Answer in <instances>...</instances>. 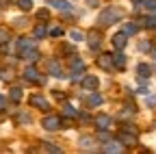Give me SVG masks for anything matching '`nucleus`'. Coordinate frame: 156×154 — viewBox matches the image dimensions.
<instances>
[{"instance_id": "nucleus-17", "label": "nucleus", "mask_w": 156, "mask_h": 154, "mask_svg": "<svg viewBox=\"0 0 156 154\" xmlns=\"http://www.w3.org/2000/svg\"><path fill=\"white\" fill-rule=\"evenodd\" d=\"M17 7L22 11H30L33 9V0H17Z\"/></svg>"}, {"instance_id": "nucleus-21", "label": "nucleus", "mask_w": 156, "mask_h": 154, "mask_svg": "<svg viewBox=\"0 0 156 154\" xmlns=\"http://www.w3.org/2000/svg\"><path fill=\"white\" fill-rule=\"evenodd\" d=\"M111 63H113V56H108V54L106 56H100V65L102 67H111Z\"/></svg>"}, {"instance_id": "nucleus-26", "label": "nucleus", "mask_w": 156, "mask_h": 154, "mask_svg": "<svg viewBox=\"0 0 156 154\" xmlns=\"http://www.w3.org/2000/svg\"><path fill=\"white\" fill-rule=\"evenodd\" d=\"M50 35H52V37H61V35H63V28H61V26H52V28H50Z\"/></svg>"}, {"instance_id": "nucleus-30", "label": "nucleus", "mask_w": 156, "mask_h": 154, "mask_svg": "<svg viewBox=\"0 0 156 154\" xmlns=\"http://www.w3.org/2000/svg\"><path fill=\"white\" fill-rule=\"evenodd\" d=\"M39 17H41V20H48V11L41 9V11H39Z\"/></svg>"}, {"instance_id": "nucleus-7", "label": "nucleus", "mask_w": 156, "mask_h": 154, "mask_svg": "<svg viewBox=\"0 0 156 154\" xmlns=\"http://www.w3.org/2000/svg\"><path fill=\"white\" fill-rule=\"evenodd\" d=\"M24 76H26V78H28L30 83H46V81H44V76H39L35 67H28V70L24 72Z\"/></svg>"}, {"instance_id": "nucleus-9", "label": "nucleus", "mask_w": 156, "mask_h": 154, "mask_svg": "<svg viewBox=\"0 0 156 154\" xmlns=\"http://www.w3.org/2000/svg\"><path fill=\"white\" fill-rule=\"evenodd\" d=\"M83 87L93 91V89L98 87V78H95V76H85V78H83Z\"/></svg>"}, {"instance_id": "nucleus-3", "label": "nucleus", "mask_w": 156, "mask_h": 154, "mask_svg": "<svg viewBox=\"0 0 156 154\" xmlns=\"http://www.w3.org/2000/svg\"><path fill=\"white\" fill-rule=\"evenodd\" d=\"M126 41H128V35L122 30V33H117V35H113V46L117 48V50H124L126 48Z\"/></svg>"}, {"instance_id": "nucleus-31", "label": "nucleus", "mask_w": 156, "mask_h": 154, "mask_svg": "<svg viewBox=\"0 0 156 154\" xmlns=\"http://www.w3.org/2000/svg\"><path fill=\"white\" fill-rule=\"evenodd\" d=\"M150 106H156V95H150V100H147Z\"/></svg>"}, {"instance_id": "nucleus-25", "label": "nucleus", "mask_w": 156, "mask_h": 154, "mask_svg": "<svg viewBox=\"0 0 156 154\" xmlns=\"http://www.w3.org/2000/svg\"><path fill=\"white\" fill-rule=\"evenodd\" d=\"M83 70H85V63H83L80 59H76V61H74V72H78V74H80Z\"/></svg>"}, {"instance_id": "nucleus-16", "label": "nucleus", "mask_w": 156, "mask_h": 154, "mask_svg": "<svg viewBox=\"0 0 156 154\" xmlns=\"http://www.w3.org/2000/svg\"><path fill=\"white\" fill-rule=\"evenodd\" d=\"M143 7H145L152 15H156V0H143Z\"/></svg>"}, {"instance_id": "nucleus-20", "label": "nucleus", "mask_w": 156, "mask_h": 154, "mask_svg": "<svg viewBox=\"0 0 156 154\" xmlns=\"http://www.w3.org/2000/svg\"><path fill=\"white\" fill-rule=\"evenodd\" d=\"M11 100H15V102H17V100H22V89L13 87V89H11Z\"/></svg>"}, {"instance_id": "nucleus-27", "label": "nucleus", "mask_w": 156, "mask_h": 154, "mask_svg": "<svg viewBox=\"0 0 156 154\" xmlns=\"http://www.w3.org/2000/svg\"><path fill=\"white\" fill-rule=\"evenodd\" d=\"M7 41H9V33L0 28V46H2V44H7Z\"/></svg>"}, {"instance_id": "nucleus-10", "label": "nucleus", "mask_w": 156, "mask_h": 154, "mask_svg": "<svg viewBox=\"0 0 156 154\" xmlns=\"http://www.w3.org/2000/svg\"><path fill=\"white\" fill-rule=\"evenodd\" d=\"M50 5H52L54 9H61V11H67V9H69V2H67V0H50Z\"/></svg>"}, {"instance_id": "nucleus-2", "label": "nucleus", "mask_w": 156, "mask_h": 154, "mask_svg": "<svg viewBox=\"0 0 156 154\" xmlns=\"http://www.w3.org/2000/svg\"><path fill=\"white\" fill-rule=\"evenodd\" d=\"M44 128H46V130H56V128H61V120H58L56 115H48V117H44Z\"/></svg>"}, {"instance_id": "nucleus-35", "label": "nucleus", "mask_w": 156, "mask_h": 154, "mask_svg": "<svg viewBox=\"0 0 156 154\" xmlns=\"http://www.w3.org/2000/svg\"><path fill=\"white\" fill-rule=\"evenodd\" d=\"M152 54H154V56H156V50H152Z\"/></svg>"}, {"instance_id": "nucleus-14", "label": "nucleus", "mask_w": 156, "mask_h": 154, "mask_svg": "<svg viewBox=\"0 0 156 154\" xmlns=\"http://www.w3.org/2000/svg\"><path fill=\"white\" fill-rule=\"evenodd\" d=\"M104 152H111V154H117V152H124V148L119 143H106L104 145Z\"/></svg>"}, {"instance_id": "nucleus-22", "label": "nucleus", "mask_w": 156, "mask_h": 154, "mask_svg": "<svg viewBox=\"0 0 156 154\" xmlns=\"http://www.w3.org/2000/svg\"><path fill=\"white\" fill-rule=\"evenodd\" d=\"M124 33H126V35H134V33H136V24H132V22L126 24V26H124Z\"/></svg>"}, {"instance_id": "nucleus-34", "label": "nucleus", "mask_w": 156, "mask_h": 154, "mask_svg": "<svg viewBox=\"0 0 156 154\" xmlns=\"http://www.w3.org/2000/svg\"><path fill=\"white\" fill-rule=\"evenodd\" d=\"M87 2H89L91 7H95V5H98V0H87Z\"/></svg>"}, {"instance_id": "nucleus-8", "label": "nucleus", "mask_w": 156, "mask_h": 154, "mask_svg": "<svg viewBox=\"0 0 156 154\" xmlns=\"http://www.w3.org/2000/svg\"><path fill=\"white\" fill-rule=\"evenodd\" d=\"M95 126L100 130H106L111 126V117H108V115H98V117H95Z\"/></svg>"}, {"instance_id": "nucleus-6", "label": "nucleus", "mask_w": 156, "mask_h": 154, "mask_svg": "<svg viewBox=\"0 0 156 154\" xmlns=\"http://www.w3.org/2000/svg\"><path fill=\"white\" fill-rule=\"evenodd\" d=\"M119 141L124 143V145H136V132H122V137H119Z\"/></svg>"}, {"instance_id": "nucleus-11", "label": "nucleus", "mask_w": 156, "mask_h": 154, "mask_svg": "<svg viewBox=\"0 0 156 154\" xmlns=\"http://www.w3.org/2000/svg\"><path fill=\"white\" fill-rule=\"evenodd\" d=\"M48 72L54 74V76H61V74H63V72H61V65H58V61H50V63H48Z\"/></svg>"}, {"instance_id": "nucleus-28", "label": "nucleus", "mask_w": 156, "mask_h": 154, "mask_svg": "<svg viewBox=\"0 0 156 154\" xmlns=\"http://www.w3.org/2000/svg\"><path fill=\"white\" fill-rule=\"evenodd\" d=\"M72 39H74V41H83V33L74 30V33H72Z\"/></svg>"}, {"instance_id": "nucleus-4", "label": "nucleus", "mask_w": 156, "mask_h": 154, "mask_svg": "<svg viewBox=\"0 0 156 154\" xmlns=\"http://www.w3.org/2000/svg\"><path fill=\"white\" fill-rule=\"evenodd\" d=\"M33 48H35V46H33L30 39H20V41H17V52H20V56H26Z\"/></svg>"}, {"instance_id": "nucleus-29", "label": "nucleus", "mask_w": 156, "mask_h": 154, "mask_svg": "<svg viewBox=\"0 0 156 154\" xmlns=\"http://www.w3.org/2000/svg\"><path fill=\"white\" fill-rule=\"evenodd\" d=\"M139 50H143V52H150L152 48H150V44H147V41H143V44L139 46Z\"/></svg>"}, {"instance_id": "nucleus-24", "label": "nucleus", "mask_w": 156, "mask_h": 154, "mask_svg": "<svg viewBox=\"0 0 156 154\" xmlns=\"http://www.w3.org/2000/svg\"><path fill=\"white\" fill-rule=\"evenodd\" d=\"M33 35H35V37H37V39H41V37H46V28H44V26H37V28H35V33H33Z\"/></svg>"}, {"instance_id": "nucleus-12", "label": "nucleus", "mask_w": 156, "mask_h": 154, "mask_svg": "<svg viewBox=\"0 0 156 154\" xmlns=\"http://www.w3.org/2000/svg\"><path fill=\"white\" fill-rule=\"evenodd\" d=\"M136 72H139V76H141V78L145 81L147 78V76L152 74V70H150V65H145V63H139V67H136Z\"/></svg>"}, {"instance_id": "nucleus-5", "label": "nucleus", "mask_w": 156, "mask_h": 154, "mask_svg": "<svg viewBox=\"0 0 156 154\" xmlns=\"http://www.w3.org/2000/svg\"><path fill=\"white\" fill-rule=\"evenodd\" d=\"M30 104L37 106V109H41V111H48V109H50V102L44 100V95H33V98H30Z\"/></svg>"}, {"instance_id": "nucleus-32", "label": "nucleus", "mask_w": 156, "mask_h": 154, "mask_svg": "<svg viewBox=\"0 0 156 154\" xmlns=\"http://www.w3.org/2000/svg\"><path fill=\"white\" fill-rule=\"evenodd\" d=\"M48 152H56V154H58V152H61V148H56V145H48Z\"/></svg>"}, {"instance_id": "nucleus-33", "label": "nucleus", "mask_w": 156, "mask_h": 154, "mask_svg": "<svg viewBox=\"0 0 156 154\" xmlns=\"http://www.w3.org/2000/svg\"><path fill=\"white\" fill-rule=\"evenodd\" d=\"M0 109H5V98L0 95Z\"/></svg>"}, {"instance_id": "nucleus-13", "label": "nucleus", "mask_w": 156, "mask_h": 154, "mask_svg": "<svg viewBox=\"0 0 156 154\" xmlns=\"http://www.w3.org/2000/svg\"><path fill=\"white\" fill-rule=\"evenodd\" d=\"M113 63H115L117 70H122V67L126 65V56H124L122 52H119V54H115V56H113Z\"/></svg>"}, {"instance_id": "nucleus-23", "label": "nucleus", "mask_w": 156, "mask_h": 154, "mask_svg": "<svg viewBox=\"0 0 156 154\" xmlns=\"http://www.w3.org/2000/svg\"><path fill=\"white\" fill-rule=\"evenodd\" d=\"M89 41L93 44V48H98V44H100V35H98V33H91V35H89Z\"/></svg>"}, {"instance_id": "nucleus-1", "label": "nucleus", "mask_w": 156, "mask_h": 154, "mask_svg": "<svg viewBox=\"0 0 156 154\" xmlns=\"http://www.w3.org/2000/svg\"><path fill=\"white\" fill-rule=\"evenodd\" d=\"M122 20V11L113 7V9H106L102 15H100V24H115V22H119Z\"/></svg>"}, {"instance_id": "nucleus-15", "label": "nucleus", "mask_w": 156, "mask_h": 154, "mask_svg": "<svg viewBox=\"0 0 156 154\" xmlns=\"http://www.w3.org/2000/svg\"><path fill=\"white\" fill-rule=\"evenodd\" d=\"M89 104H91V106H100V104H102V95H100V93H91V95H89Z\"/></svg>"}, {"instance_id": "nucleus-18", "label": "nucleus", "mask_w": 156, "mask_h": 154, "mask_svg": "<svg viewBox=\"0 0 156 154\" xmlns=\"http://www.w3.org/2000/svg\"><path fill=\"white\" fill-rule=\"evenodd\" d=\"M63 115H65V117H72V120H74V117H76V109L69 106V104H65V106H63Z\"/></svg>"}, {"instance_id": "nucleus-19", "label": "nucleus", "mask_w": 156, "mask_h": 154, "mask_svg": "<svg viewBox=\"0 0 156 154\" xmlns=\"http://www.w3.org/2000/svg\"><path fill=\"white\" fill-rule=\"evenodd\" d=\"M143 26H147V28H156V15L145 17V20H143Z\"/></svg>"}]
</instances>
